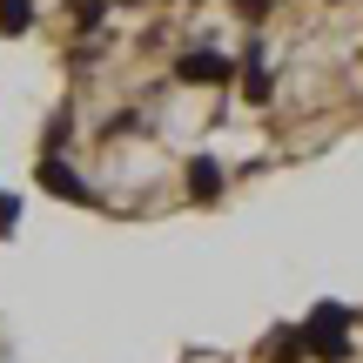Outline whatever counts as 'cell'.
Wrapping results in <instances>:
<instances>
[{
    "label": "cell",
    "instance_id": "obj_1",
    "mask_svg": "<svg viewBox=\"0 0 363 363\" xmlns=\"http://www.w3.org/2000/svg\"><path fill=\"white\" fill-rule=\"evenodd\" d=\"M296 337H303V357L350 363V310H343V303H316V310L296 323Z\"/></svg>",
    "mask_w": 363,
    "mask_h": 363
},
{
    "label": "cell",
    "instance_id": "obj_2",
    "mask_svg": "<svg viewBox=\"0 0 363 363\" xmlns=\"http://www.w3.org/2000/svg\"><path fill=\"white\" fill-rule=\"evenodd\" d=\"M175 81H182V88H229V81H235V61H229V54H216V48H189L175 61Z\"/></svg>",
    "mask_w": 363,
    "mask_h": 363
},
{
    "label": "cell",
    "instance_id": "obj_3",
    "mask_svg": "<svg viewBox=\"0 0 363 363\" xmlns=\"http://www.w3.org/2000/svg\"><path fill=\"white\" fill-rule=\"evenodd\" d=\"M40 189L61 195V202H81V208H101V195L88 189L74 169H67V155H40Z\"/></svg>",
    "mask_w": 363,
    "mask_h": 363
},
{
    "label": "cell",
    "instance_id": "obj_4",
    "mask_svg": "<svg viewBox=\"0 0 363 363\" xmlns=\"http://www.w3.org/2000/svg\"><path fill=\"white\" fill-rule=\"evenodd\" d=\"M242 94H249L256 108H269V94H276V74H269V54H262V48L242 54Z\"/></svg>",
    "mask_w": 363,
    "mask_h": 363
},
{
    "label": "cell",
    "instance_id": "obj_5",
    "mask_svg": "<svg viewBox=\"0 0 363 363\" xmlns=\"http://www.w3.org/2000/svg\"><path fill=\"white\" fill-rule=\"evenodd\" d=\"M189 195H195V202H216V195H222V169H216V155H195V162H189Z\"/></svg>",
    "mask_w": 363,
    "mask_h": 363
},
{
    "label": "cell",
    "instance_id": "obj_6",
    "mask_svg": "<svg viewBox=\"0 0 363 363\" xmlns=\"http://www.w3.org/2000/svg\"><path fill=\"white\" fill-rule=\"evenodd\" d=\"M262 363H303V337H296V323L269 330V343H262Z\"/></svg>",
    "mask_w": 363,
    "mask_h": 363
},
{
    "label": "cell",
    "instance_id": "obj_7",
    "mask_svg": "<svg viewBox=\"0 0 363 363\" xmlns=\"http://www.w3.org/2000/svg\"><path fill=\"white\" fill-rule=\"evenodd\" d=\"M27 27H34V0H0V34L21 40Z\"/></svg>",
    "mask_w": 363,
    "mask_h": 363
},
{
    "label": "cell",
    "instance_id": "obj_8",
    "mask_svg": "<svg viewBox=\"0 0 363 363\" xmlns=\"http://www.w3.org/2000/svg\"><path fill=\"white\" fill-rule=\"evenodd\" d=\"M67 135H74V115L61 108V115L48 121V155H61V148H67Z\"/></svg>",
    "mask_w": 363,
    "mask_h": 363
},
{
    "label": "cell",
    "instance_id": "obj_9",
    "mask_svg": "<svg viewBox=\"0 0 363 363\" xmlns=\"http://www.w3.org/2000/svg\"><path fill=\"white\" fill-rule=\"evenodd\" d=\"M229 7H235V13H242V21H262V13H269V7H276V0H229Z\"/></svg>",
    "mask_w": 363,
    "mask_h": 363
},
{
    "label": "cell",
    "instance_id": "obj_10",
    "mask_svg": "<svg viewBox=\"0 0 363 363\" xmlns=\"http://www.w3.org/2000/svg\"><path fill=\"white\" fill-rule=\"evenodd\" d=\"M13 222H21V202H13V195H0V235H7Z\"/></svg>",
    "mask_w": 363,
    "mask_h": 363
},
{
    "label": "cell",
    "instance_id": "obj_11",
    "mask_svg": "<svg viewBox=\"0 0 363 363\" xmlns=\"http://www.w3.org/2000/svg\"><path fill=\"white\" fill-rule=\"evenodd\" d=\"M121 7H135V0H121Z\"/></svg>",
    "mask_w": 363,
    "mask_h": 363
}]
</instances>
